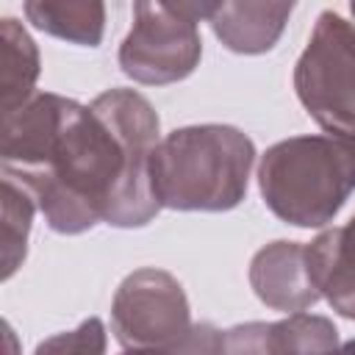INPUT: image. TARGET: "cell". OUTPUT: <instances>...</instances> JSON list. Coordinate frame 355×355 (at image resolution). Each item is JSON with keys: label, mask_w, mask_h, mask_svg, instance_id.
Segmentation results:
<instances>
[{"label": "cell", "mask_w": 355, "mask_h": 355, "mask_svg": "<svg viewBox=\"0 0 355 355\" xmlns=\"http://www.w3.org/2000/svg\"><path fill=\"white\" fill-rule=\"evenodd\" d=\"M247 277L255 297L266 308L283 311L286 316L302 313L322 300L311 277L308 252L302 241H288V239L269 241L252 255Z\"/></svg>", "instance_id": "obj_7"}, {"label": "cell", "mask_w": 355, "mask_h": 355, "mask_svg": "<svg viewBox=\"0 0 355 355\" xmlns=\"http://www.w3.org/2000/svg\"><path fill=\"white\" fill-rule=\"evenodd\" d=\"M222 336L214 322H194L191 330L166 347H144V349H125L122 355H222Z\"/></svg>", "instance_id": "obj_15"}, {"label": "cell", "mask_w": 355, "mask_h": 355, "mask_svg": "<svg viewBox=\"0 0 355 355\" xmlns=\"http://www.w3.org/2000/svg\"><path fill=\"white\" fill-rule=\"evenodd\" d=\"M269 338L272 355H336L341 347L333 319L308 311L272 322Z\"/></svg>", "instance_id": "obj_12"}, {"label": "cell", "mask_w": 355, "mask_h": 355, "mask_svg": "<svg viewBox=\"0 0 355 355\" xmlns=\"http://www.w3.org/2000/svg\"><path fill=\"white\" fill-rule=\"evenodd\" d=\"M42 72L39 47L14 17L0 19V89L3 114L17 111L36 94V80Z\"/></svg>", "instance_id": "obj_11"}, {"label": "cell", "mask_w": 355, "mask_h": 355, "mask_svg": "<svg viewBox=\"0 0 355 355\" xmlns=\"http://www.w3.org/2000/svg\"><path fill=\"white\" fill-rule=\"evenodd\" d=\"M336 355H355V338L344 341V344L338 347V352H336Z\"/></svg>", "instance_id": "obj_17"}, {"label": "cell", "mask_w": 355, "mask_h": 355, "mask_svg": "<svg viewBox=\"0 0 355 355\" xmlns=\"http://www.w3.org/2000/svg\"><path fill=\"white\" fill-rule=\"evenodd\" d=\"M291 11L294 3H214L208 25L230 53L261 55L277 44Z\"/></svg>", "instance_id": "obj_8"}, {"label": "cell", "mask_w": 355, "mask_h": 355, "mask_svg": "<svg viewBox=\"0 0 355 355\" xmlns=\"http://www.w3.org/2000/svg\"><path fill=\"white\" fill-rule=\"evenodd\" d=\"M269 324L272 322L233 324L222 336V355H272Z\"/></svg>", "instance_id": "obj_16"}, {"label": "cell", "mask_w": 355, "mask_h": 355, "mask_svg": "<svg viewBox=\"0 0 355 355\" xmlns=\"http://www.w3.org/2000/svg\"><path fill=\"white\" fill-rule=\"evenodd\" d=\"M161 139L153 103L116 86L89 105L69 97L19 166L3 172L33 194L55 233L78 236L100 222L144 227L161 211L150 175Z\"/></svg>", "instance_id": "obj_1"}, {"label": "cell", "mask_w": 355, "mask_h": 355, "mask_svg": "<svg viewBox=\"0 0 355 355\" xmlns=\"http://www.w3.org/2000/svg\"><path fill=\"white\" fill-rule=\"evenodd\" d=\"M211 0L133 3V25L119 44V69L144 86L186 80L202 58L200 22H208Z\"/></svg>", "instance_id": "obj_4"}, {"label": "cell", "mask_w": 355, "mask_h": 355, "mask_svg": "<svg viewBox=\"0 0 355 355\" xmlns=\"http://www.w3.org/2000/svg\"><path fill=\"white\" fill-rule=\"evenodd\" d=\"M105 347H108V333L103 319L89 316L75 330H64L39 341L33 355H105Z\"/></svg>", "instance_id": "obj_14"}, {"label": "cell", "mask_w": 355, "mask_h": 355, "mask_svg": "<svg viewBox=\"0 0 355 355\" xmlns=\"http://www.w3.org/2000/svg\"><path fill=\"white\" fill-rule=\"evenodd\" d=\"M349 11H352V17H355V0H352V3H349Z\"/></svg>", "instance_id": "obj_18"}, {"label": "cell", "mask_w": 355, "mask_h": 355, "mask_svg": "<svg viewBox=\"0 0 355 355\" xmlns=\"http://www.w3.org/2000/svg\"><path fill=\"white\" fill-rule=\"evenodd\" d=\"M266 208L294 227H324L355 191V136L305 133L272 144L258 161Z\"/></svg>", "instance_id": "obj_3"}, {"label": "cell", "mask_w": 355, "mask_h": 355, "mask_svg": "<svg viewBox=\"0 0 355 355\" xmlns=\"http://www.w3.org/2000/svg\"><path fill=\"white\" fill-rule=\"evenodd\" d=\"M33 194L3 172V280H8L28 255V236L36 214Z\"/></svg>", "instance_id": "obj_13"}, {"label": "cell", "mask_w": 355, "mask_h": 355, "mask_svg": "<svg viewBox=\"0 0 355 355\" xmlns=\"http://www.w3.org/2000/svg\"><path fill=\"white\" fill-rule=\"evenodd\" d=\"M252 164L255 144L241 128H175L153 153V194L172 211H230L247 197Z\"/></svg>", "instance_id": "obj_2"}, {"label": "cell", "mask_w": 355, "mask_h": 355, "mask_svg": "<svg viewBox=\"0 0 355 355\" xmlns=\"http://www.w3.org/2000/svg\"><path fill=\"white\" fill-rule=\"evenodd\" d=\"M191 308L180 280L155 266L130 272L111 300V330L125 349L166 347L191 330Z\"/></svg>", "instance_id": "obj_6"}, {"label": "cell", "mask_w": 355, "mask_h": 355, "mask_svg": "<svg viewBox=\"0 0 355 355\" xmlns=\"http://www.w3.org/2000/svg\"><path fill=\"white\" fill-rule=\"evenodd\" d=\"M311 277L336 313L355 322V216L305 244Z\"/></svg>", "instance_id": "obj_9"}, {"label": "cell", "mask_w": 355, "mask_h": 355, "mask_svg": "<svg viewBox=\"0 0 355 355\" xmlns=\"http://www.w3.org/2000/svg\"><path fill=\"white\" fill-rule=\"evenodd\" d=\"M28 22L69 44L97 47L105 33V6L100 0H28Z\"/></svg>", "instance_id": "obj_10"}, {"label": "cell", "mask_w": 355, "mask_h": 355, "mask_svg": "<svg viewBox=\"0 0 355 355\" xmlns=\"http://www.w3.org/2000/svg\"><path fill=\"white\" fill-rule=\"evenodd\" d=\"M294 92L308 116L333 136H355V22L322 11L294 67Z\"/></svg>", "instance_id": "obj_5"}]
</instances>
